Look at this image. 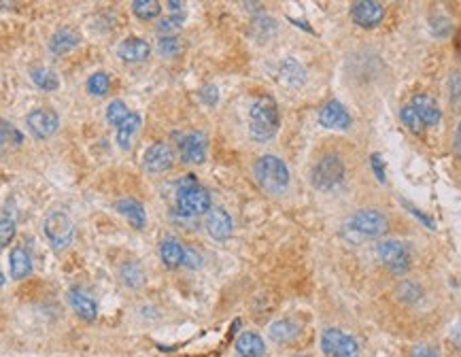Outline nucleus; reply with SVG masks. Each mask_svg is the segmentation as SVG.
I'll return each mask as SVG.
<instances>
[{"instance_id":"nucleus-1","label":"nucleus","mask_w":461,"mask_h":357,"mask_svg":"<svg viewBox=\"0 0 461 357\" xmlns=\"http://www.w3.org/2000/svg\"><path fill=\"white\" fill-rule=\"evenodd\" d=\"M279 126H281V115H279L276 100L272 96H259L249 109V134L255 141L266 143L274 139Z\"/></svg>"},{"instance_id":"nucleus-2","label":"nucleus","mask_w":461,"mask_h":357,"mask_svg":"<svg viewBox=\"0 0 461 357\" xmlns=\"http://www.w3.org/2000/svg\"><path fill=\"white\" fill-rule=\"evenodd\" d=\"M255 179L259 183V187L272 196H281L287 192L289 187V181H291V175H289V168L287 164L276 158V156H262L257 162H255Z\"/></svg>"},{"instance_id":"nucleus-3","label":"nucleus","mask_w":461,"mask_h":357,"mask_svg":"<svg viewBox=\"0 0 461 357\" xmlns=\"http://www.w3.org/2000/svg\"><path fill=\"white\" fill-rule=\"evenodd\" d=\"M177 206L179 213L185 217H196V215H206L211 206V194L206 187H202L194 175H185L179 181L177 187Z\"/></svg>"},{"instance_id":"nucleus-4","label":"nucleus","mask_w":461,"mask_h":357,"mask_svg":"<svg viewBox=\"0 0 461 357\" xmlns=\"http://www.w3.org/2000/svg\"><path fill=\"white\" fill-rule=\"evenodd\" d=\"M389 223L387 217L376 211V209H361L353 213L344 226V232L351 234L355 240H366V238H378L387 232Z\"/></svg>"},{"instance_id":"nucleus-5","label":"nucleus","mask_w":461,"mask_h":357,"mask_svg":"<svg viewBox=\"0 0 461 357\" xmlns=\"http://www.w3.org/2000/svg\"><path fill=\"white\" fill-rule=\"evenodd\" d=\"M342 179H344V162L336 153L323 156L310 170V181L321 192H329V189L338 187L342 183Z\"/></svg>"},{"instance_id":"nucleus-6","label":"nucleus","mask_w":461,"mask_h":357,"mask_svg":"<svg viewBox=\"0 0 461 357\" xmlns=\"http://www.w3.org/2000/svg\"><path fill=\"white\" fill-rule=\"evenodd\" d=\"M43 234L45 238L49 240L52 247L56 249H64L71 245L73 240V234H75V223H73V217L66 213V211H52L47 217H45V223H43Z\"/></svg>"},{"instance_id":"nucleus-7","label":"nucleus","mask_w":461,"mask_h":357,"mask_svg":"<svg viewBox=\"0 0 461 357\" xmlns=\"http://www.w3.org/2000/svg\"><path fill=\"white\" fill-rule=\"evenodd\" d=\"M376 255L383 262V266L393 274H404L410 268V251L404 242H399L395 238H387V240L378 242Z\"/></svg>"},{"instance_id":"nucleus-8","label":"nucleus","mask_w":461,"mask_h":357,"mask_svg":"<svg viewBox=\"0 0 461 357\" xmlns=\"http://www.w3.org/2000/svg\"><path fill=\"white\" fill-rule=\"evenodd\" d=\"M321 349L325 357H359V344L353 336L329 327L321 336Z\"/></svg>"},{"instance_id":"nucleus-9","label":"nucleus","mask_w":461,"mask_h":357,"mask_svg":"<svg viewBox=\"0 0 461 357\" xmlns=\"http://www.w3.org/2000/svg\"><path fill=\"white\" fill-rule=\"evenodd\" d=\"M28 130L33 132V136L37 139H49L56 134V130L60 128V117L54 109H35L33 113H28L26 117Z\"/></svg>"},{"instance_id":"nucleus-10","label":"nucleus","mask_w":461,"mask_h":357,"mask_svg":"<svg viewBox=\"0 0 461 357\" xmlns=\"http://www.w3.org/2000/svg\"><path fill=\"white\" fill-rule=\"evenodd\" d=\"M351 18L361 28H376L385 18V7L376 0H359L351 5Z\"/></svg>"},{"instance_id":"nucleus-11","label":"nucleus","mask_w":461,"mask_h":357,"mask_svg":"<svg viewBox=\"0 0 461 357\" xmlns=\"http://www.w3.org/2000/svg\"><path fill=\"white\" fill-rule=\"evenodd\" d=\"M206 151H209V139L204 132L194 130L189 134L183 136L181 141V158L187 164H202L206 160Z\"/></svg>"},{"instance_id":"nucleus-12","label":"nucleus","mask_w":461,"mask_h":357,"mask_svg":"<svg viewBox=\"0 0 461 357\" xmlns=\"http://www.w3.org/2000/svg\"><path fill=\"white\" fill-rule=\"evenodd\" d=\"M173 162H175V153L166 143L151 145L143 156V166L149 172H166L173 168Z\"/></svg>"},{"instance_id":"nucleus-13","label":"nucleus","mask_w":461,"mask_h":357,"mask_svg":"<svg viewBox=\"0 0 461 357\" xmlns=\"http://www.w3.org/2000/svg\"><path fill=\"white\" fill-rule=\"evenodd\" d=\"M319 124L329 130H346L351 128V115L338 100H329L319 111Z\"/></svg>"},{"instance_id":"nucleus-14","label":"nucleus","mask_w":461,"mask_h":357,"mask_svg":"<svg viewBox=\"0 0 461 357\" xmlns=\"http://www.w3.org/2000/svg\"><path fill=\"white\" fill-rule=\"evenodd\" d=\"M204 226H206L209 236L215 238V240H226V238H230V234H232V230H234L232 217H230L223 209H219V206H215V209H211V211L206 213Z\"/></svg>"},{"instance_id":"nucleus-15","label":"nucleus","mask_w":461,"mask_h":357,"mask_svg":"<svg viewBox=\"0 0 461 357\" xmlns=\"http://www.w3.org/2000/svg\"><path fill=\"white\" fill-rule=\"evenodd\" d=\"M69 302H71V308L75 310V315H79L83 321H94L98 317V304L86 289L73 287L69 291Z\"/></svg>"},{"instance_id":"nucleus-16","label":"nucleus","mask_w":461,"mask_h":357,"mask_svg":"<svg viewBox=\"0 0 461 357\" xmlns=\"http://www.w3.org/2000/svg\"><path fill=\"white\" fill-rule=\"evenodd\" d=\"M117 54H119V58H122L124 62H128V64H141V62H145V60L149 58L151 45H149L145 39H141V37H130V39H126V41L119 45Z\"/></svg>"},{"instance_id":"nucleus-17","label":"nucleus","mask_w":461,"mask_h":357,"mask_svg":"<svg viewBox=\"0 0 461 357\" xmlns=\"http://www.w3.org/2000/svg\"><path fill=\"white\" fill-rule=\"evenodd\" d=\"M410 105H412V109L419 113V117L423 119L425 126H438V124H440L442 111H440V105H438L431 96H427V94H416Z\"/></svg>"},{"instance_id":"nucleus-18","label":"nucleus","mask_w":461,"mask_h":357,"mask_svg":"<svg viewBox=\"0 0 461 357\" xmlns=\"http://www.w3.org/2000/svg\"><path fill=\"white\" fill-rule=\"evenodd\" d=\"M236 353L240 357H262L266 353V344L255 332H240L236 338Z\"/></svg>"},{"instance_id":"nucleus-19","label":"nucleus","mask_w":461,"mask_h":357,"mask_svg":"<svg viewBox=\"0 0 461 357\" xmlns=\"http://www.w3.org/2000/svg\"><path fill=\"white\" fill-rule=\"evenodd\" d=\"M115 209H117L119 215H124L130 221V226H134L139 230L145 228L147 213H145V209H143V204L139 200H134V198H122V200L115 202Z\"/></svg>"},{"instance_id":"nucleus-20","label":"nucleus","mask_w":461,"mask_h":357,"mask_svg":"<svg viewBox=\"0 0 461 357\" xmlns=\"http://www.w3.org/2000/svg\"><path fill=\"white\" fill-rule=\"evenodd\" d=\"M160 257L164 262V266L168 268H179L185 266V257H187V247H183L179 240L175 238H166L160 245Z\"/></svg>"},{"instance_id":"nucleus-21","label":"nucleus","mask_w":461,"mask_h":357,"mask_svg":"<svg viewBox=\"0 0 461 357\" xmlns=\"http://www.w3.org/2000/svg\"><path fill=\"white\" fill-rule=\"evenodd\" d=\"M79 41L81 39L73 28H62V30L54 33V37L49 39V52L56 56H66L79 45Z\"/></svg>"},{"instance_id":"nucleus-22","label":"nucleus","mask_w":461,"mask_h":357,"mask_svg":"<svg viewBox=\"0 0 461 357\" xmlns=\"http://www.w3.org/2000/svg\"><path fill=\"white\" fill-rule=\"evenodd\" d=\"M9 270H11V279L22 281L33 272V257L26 251V247H16L9 253Z\"/></svg>"},{"instance_id":"nucleus-23","label":"nucleus","mask_w":461,"mask_h":357,"mask_svg":"<svg viewBox=\"0 0 461 357\" xmlns=\"http://www.w3.org/2000/svg\"><path fill=\"white\" fill-rule=\"evenodd\" d=\"M300 323H296L293 319H279L274 321L270 327H268V334L274 342L279 344H285V342H291L300 336Z\"/></svg>"},{"instance_id":"nucleus-24","label":"nucleus","mask_w":461,"mask_h":357,"mask_svg":"<svg viewBox=\"0 0 461 357\" xmlns=\"http://www.w3.org/2000/svg\"><path fill=\"white\" fill-rule=\"evenodd\" d=\"M119 279L130 289H141L145 285V270L139 262H124L119 266Z\"/></svg>"},{"instance_id":"nucleus-25","label":"nucleus","mask_w":461,"mask_h":357,"mask_svg":"<svg viewBox=\"0 0 461 357\" xmlns=\"http://www.w3.org/2000/svg\"><path fill=\"white\" fill-rule=\"evenodd\" d=\"M141 124H143L141 115H139V113H132V115L119 126V130H117V145H119L124 151H128V149L132 147V141H134V136L139 134Z\"/></svg>"},{"instance_id":"nucleus-26","label":"nucleus","mask_w":461,"mask_h":357,"mask_svg":"<svg viewBox=\"0 0 461 357\" xmlns=\"http://www.w3.org/2000/svg\"><path fill=\"white\" fill-rule=\"evenodd\" d=\"M279 77H281V83H285V86H289V88H298V86L304 83L306 73H304V69L300 66V62H296V60H285V62L281 64Z\"/></svg>"},{"instance_id":"nucleus-27","label":"nucleus","mask_w":461,"mask_h":357,"mask_svg":"<svg viewBox=\"0 0 461 357\" xmlns=\"http://www.w3.org/2000/svg\"><path fill=\"white\" fill-rule=\"evenodd\" d=\"M30 79L43 92H54L60 86V79H58L56 71H52V69H35V71H30Z\"/></svg>"},{"instance_id":"nucleus-28","label":"nucleus","mask_w":461,"mask_h":357,"mask_svg":"<svg viewBox=\"0 0 461 357\" xmlns=\"http://www.w3.org/2000/svg\"><path fill=\"white\" fill-rule=\"evenodd\" d=\"M132 11H134V16L139 20L149 22V20H156L162 13V5L158 3V0H134Z\"/></svg>"},{"instance_id":"nucleus-29","label":"nucleus","mask_w":461,"mask_h":357,"mask_svg":"<svg viewBox=\"0 0 461 357\" xmlns=\"http://www.w3.org/2000/svg\"><path fill=\"white\" fill-rule=\"evenodd\" d=\"M399 119H402V124H404L412 134H423V132H425V124H423V119L419 117V113L412 109V105L402 107Z\"/></svg>"},{"instance_id":"nucleus-30","label":"nucleus","mask_w":461,"mask_h":357,"mask_svg":"<svg viewBox=\"0 0 461 357\" xmlns=\"http://www.w3.org/2000/svg\"><path fill=\"white\" fill-rule=\"evenodd\" d=\"M130 115H132V113H130V109L126 107L124 100H113V103L107 107V122H109L111 126H117V128H119Z\"/></svg>"},{"instance_id":"nucleus-31","label":"nucleus","mask_w":461,"mask_h":357,"mask_svg":"<svg viewBox=\"0 0 461 357\" xmlns=\"http://www.w3.org/2000/svg\"><path fill=\"white\" fill-rule=\"evenodd\" d=\"M111 90V77L107 73H94L88 79V92L92 96H105Z\"/></svg>"},{"instance_id":"nucleus-32","label":"nucleus","mask_w":461,"mask_h":357,"mask_svg":"<svg viewBox=\"0 0 461 357\" xmlns=\"http://www.w3.org/2000/svg\"><path fill=\"white\" fill-rule=\"evenodd\" d=\"M13 236H16V219L9 215V211H7V206H5L3 219H0V245L9 247L11 240H13Z\"/></svg>"},{"instance_id":"nucleus-33","label":"nucleus","mask_w":461,"mask_h":357,"mask_svg":"<svg viewBox=\"0 0 461 357\" xmlns=\"http://www.w3.org/2000/svg\"><path fill=\"white\" fill-rule=\"evenodd\" d=\"M179 28H181V18L170 16V18L160 20V24H158V35H160V39H168V37H175V35L179 33Z\"/></svg>"},{"instance_id":"nucleus-34","label":"nucleus","mask_w":461,"mask_h":357,"mask_svg":"<svg viewBox=\"0 0 461 357\" xmlns=\"http://www.w3.org/2000/svg\"><path fill=\"white\" fill-rule=\"evenodd\" d=\"M181 49H183V45H181V41H179L177 37L160 39V43H158V52H160V56H164V58H173V56H177Z\"/></svg>"},{"instance_id":"nucleus-35","label":"nucleus","mask_w":461,"mask_h":357,"mask_svg":"<svg viewBox=\"0 0 461 357\" xmlns=\"http://www.w3.org/2000/svg\"><path fill=\"white\" fill-rule=\"evenodd\" d=\"M200 100L206 103V105H217V100H219L217 88H215V86H204V88L200 90Z\"/></svg>"},{"instance_id":"nucleus-36","label":"nucleus","mask_w":461,"mask_h":357,"mask_svg":"<svg viewBox=\"0 0 461 357\" xmlns=\"http://www.w3.org/2000/svg\"><path fill=\"white\" fill-rule=\"evenodd\" d=\"M410 355H412V357H440V355H438V349L431 346V344H416Z\"/></svg>"},{"instance_id":"nucleus-37","label":"nucleus","mask_w":461,"mask_h":357,"mask_svg":"<svg viewBox=\"0 0 461 357\" xmlns=\"http://www.w3.org/2000/svg\"><path fill=\"white\" fill-rule=\"evenodd\" d=\"M370 162H372V168H374V172H376V179H378L380 183H385V168H383L380 156H378V153H372Z\"/></svg>"},{"instance_id":"nucleus-38","label":"nucleus","mask_w":461,"mask_h":357,"mask_svg":"<svg viewBox=\"0 0 461 357\" xmlns=\"http://www.w3.org/2000/svg\"><path fill=\"white\" fill-rule=\"evenodd\" d=\"M402 204H404V206H406V209H408V211H410V213H412V215H414V217H416L419 221H423V223H425L427 228H433V221H431V219H429V217H427L425 213H421L419 209H414V206H412V204H408V202H402Z\"/></svg>"},{"instance_id":"nucleus-39","label":"nucleus","mask_w":461,"mask_h":357,"mask_svg":"<svg viewBox=\"0 0 461 357\" xmlns=\"http://www.w3.org/2000/svg\"><path fill=\"white\" fill-rule=\"evenodd\" d=\"M166 7H168V9H173V16H175V18H181V16H179V13H181L179 9H183V5H181V3H175V0H170V3H166Z\"/></svg>"},{"instance_id":"nucleus-40","label":"nucleus","mask_w":461,"mask_h":357,"mask_svg":"<svg viewBox=\"0 0 461 357\" xmlns=\"http://www.w3.org/2000/svg\"><path fill=\"white\" fill-rule=\"evenodd\" d=\"M455 145H457V151L461 156V122H459V128H457V136H455Z\"/></svg>"},{"instance_id":"nucleus-41","label":"nucleus","mask_w":461,"mask_h":357,"mask_svg":"<svg viewBox=\"0 0 461 357\" xmlns=\"http://www.w3.org/2000/svg\"><path fill=\"white\" fill-rule=\"evenodd\" d=\"M293 357H308V355H293Z\"/></svg>"}]
</instances>
